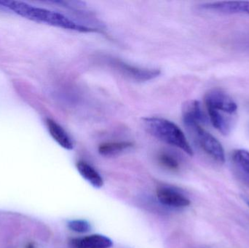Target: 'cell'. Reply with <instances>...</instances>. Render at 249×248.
Segmentation results:
<instances>
[{
	"instance_id": "obj_17",
	"label": "cell",
	"mask_w": 249,
	"mask_h": 248,
	"mask_svg": "<svg viewBox=\"0 0 249 248\" xmlns=\"http://www.w3.org/2000/svg\"><path fill=\"white\" fill-rule=\"evenodd\" d=\"M26 248H35V246H34V245L32 244V243H29V244H28L27 246H26Z\"/></svg>"
},
{
	"instance_id": "obj_15",
	"label": "cell",
	"mask_w": 249,
	"mask_h": 248,
	"mask_svg": "<svg viewBox=\"0 0 249 248\" xmlns=\"http://www.w3.org/2000/svg\"><path fill=\"white\" fill-rule=\"evenodd\" d=\"M69 229L77 233L89 232L90 230V224L86 220H71L68 222Z\"/></svg>"
},
{
	"instance_id": "obj_6",
	"label": "cell",
	"mask_w": 249,
	"mask_h": 248,
	"mask_svg": "<svg viewBox=\"0 0 249 248\" xmlns=\"http://www.w3.org/2000/svg\"><path fill=\"white\" fill-rule=\"evenodd\" d=\"M183 121L187 128L195 125H202L207 122V116L197 100H190L184 105Z\"/></svg>"
},
{
	"instance_id": "obj_18",
	"label": "cell",
	"mask_w": 249,
	"mask_h": 248,
	"mask_svg": "<svg viewBox=\"0 0 249 248\" xmlns=\"http://www.w3.org/2000/svg\"><path fill=\"white\" fill-rule=\"evenodd\" d=\"M247 204H248V205L249 206V201H248V202H247Z\"/></svg>"
},
{
	"instance_id": "obj_14",
	"label": "cell",
	"mask_w": 249,
	"mask_h": 248,
	"mask_svg": "<svg viewBox=\"0 0 249 248\" xmlns=\"http://www.w3.org/2000/svg\"><path fill=\"white\" fill-rule=\"evenodd\" d=\"M160 163L163 167H166L168 170H177L179 167V163L178 160L168 153H161L158 157Z\"/></svg>"
},
{
	"instance_id": "obj_9",
	"label": "cell",
	"mask_w": 249,
	"mask_h": 248,
	"mask_svg": "<svg viewBox=\"0 0 249 248\" xmlns=\"http://www.w3.org/2000/svg\"><path fill=\"white\" fill-rule=\"evenodd\" d=\"M47 128L51 137L63 148L71 150L74 148L72 140L65 130L53 119H46Z\"/></svg>"
},
{
	"instance_id": "obj_2",
	"label": "cell",
	"mask_w": 249,
	"mask_h": 248,
	"mask_svg": "<svg viewBox=\"0 0 249 248\" xmlns=\"http://www.w3.org/2000/svg\"><path fill=\"white\" fill-rule=\"evenodd\" d=\"M143 124L146 131L155 138L180 149L188 155H193V149L184 132L174 122L163 118L146 117L143 119Z\"/></svg>"
},
{
	"instance_id": "obj_5",
	"label": "cell",
	"mask_w": 249,
	"mask_h": 248,
	"mask_svg": "<svg viewBox=\"0 0 249 248\" xmlns=\"http://www.w3.org/2000/svg\"><path fill=\"white\" fill-rule=\"evenodd\" d=\"M109 64L124 75L136 81H149L160 75V71L159 69L133 66L121 60L111 59Z\"/></svg>"
},
{
	"instance_id": "obj_12",
	"label": "cell",
	"mask_w": 249,
	"mask_h": 248,
	"mask_svg": "<svg viewBox=\"0 0 249 248\" xmlns=\"http://www.w3.org/2000/svg\"><path fill=\"white\" fill-rule=\"evenodd\" d=\"M77 168L80 174L90 185L96 189L104 186V180L99 173L86 162L80 161L77 163Z\"/></svg>"
},
{
	"instance_id": "obj_3",
	"label": "cell",
	"mask_w": 249,
	"mask_h": 248,
	"mask_svg": "<svg viewBox=\"0 0 249 248\" xmlns=\"http://www.w3.org/2000/svg\"><path fill=\"white\" fill-rule=\"evenodd\" d=\"M187 128L206 154L219 164L225 163V150L221 143L213 135L205 131L202 125H195Z\"/></svg>"
},
{
	"instance_id": "obj_1",
	"label": "cell",
	"mask_w": 249,
	"mask_h": 248,
	"mask_svg": "<svg viewBox=\"0 0 249 248\" xmlns=\"http://www.w3.org/2000/svg\"><path fill=\"white\" fill-rule=\"evenodd\" d=\"M0 5L7 7L21 17L55 27L79 32H94L96 29L80 24L61 13L39 8L18 1H1Z\"/></svg>"
},
{
	"instance_id": "obj_4",
	"label": "cell",
	"mask_w": 249,
	"mask_h": 248,
	"mask_svg": "<svg viewBox=\"0 0 249 248\" xmlns=\"http://www.w3.org/2000/svg\"><path fill=\"white\" fill-rule=\"evenodd\" d=\"M206 109H213L228 115H232L238 110L233 99L220 89L209 90L204 98Z\"/></svg>"
},
{
	"instance_id": "obj_10",
	"label": "cell",
	"mask_w": 249,
	"mask_h": 248,
	"mask_svg": "<svg viewBox=\"0 0 249 248\" xmlns=\"http://www.w3.org/2000/svg\"><path fill=\"white\" fill-rule=\"evenodd\" d=\"M232 163L238 176L249 184V151L244 149L235 150L232 154Z\"/></svg>"
},
{
	"instance_id": "obj_11",
	"label": "cell",
	"mask_w": 249,
	"mask_h": 248,
	"mask_svg": "<svg viewBox=\"0 0 249 248\" xmlns=\"http://www.w3.org/2000/svg\"><path fill=\"white\" fill-rule=\"evenodd\" d=\"M209 119L213 126L223 135H227L231 132L232 130V120L228 115L207 109Z\"/></svg>"
},
{
	"instance_id": "obj_13",
	"label": "cell",
	"mask_w": 249,
	"mask_h": 248,
	"mask_svg": "<svg viewBox=\"0 0 249 248\" xmlns=\"http://www.w3.org/2000/svg\"><path fill=\"white\" fill-rule=\"evenodd\" d=\"M133 147V144L129 141H117L107 142L101 144L99 147V152L105 157H112L117 155Z\"/></svg>"
},
{
	"instance_id": "obj_8",
	"label": "cell",
	"mask_w": 249,
	"mask_h": 248,
	"mask_svg": "<svg viewBox=\"0 0 249 248\" xmlns=\"http://www.w3.org/2000/svg\"><path fill=\"white\" fill-rule=\"evenodd\" d=\"M71 244L74 248H110L113 243L107 237L93 234L83 238L74 239Z\"/></svg>"
},
{
	"instance_id": "obj_16",
	"label": "cell",
	"mask_w": 249,
	"mask_h": 248,
	"mask_svg": "<svg viewBox=\"0 0 249 248\" xmlns=\"http://www.w3.org/2000/svg\"><path fill=\"white\" fill-rule=\"evenodd\" d=\"M249 15V1H240V14Z\"/></svg>"
},
{
	"instance_id": "obj_7",
	"label": "cell",
	"mask_w": 249,
	"mask_h": 248,
	"mask_svg": "<svg viewBox=\"0 0 249 248\" xmlns=\"http://www.w3.org/2000/svg\"><path fill=\"white\" fill-rule=\"evenodd\" d=\"M158 200L166 206L185 208L190 205V200L185 196L170 188H160L157 191Z\"/></svg>"
}]
</instances>
